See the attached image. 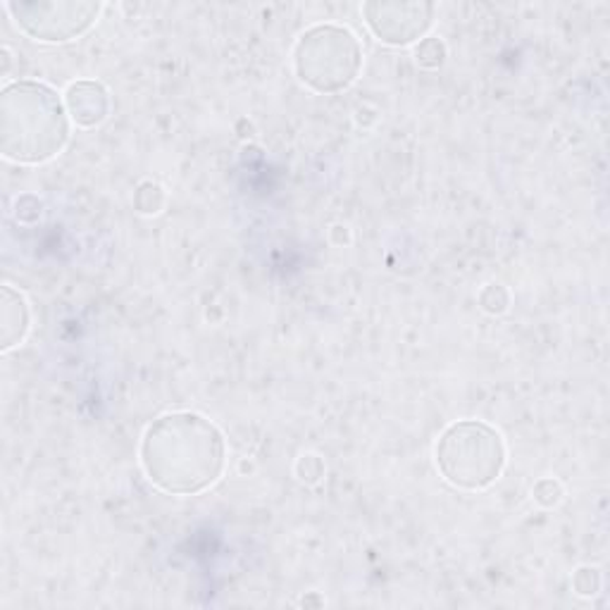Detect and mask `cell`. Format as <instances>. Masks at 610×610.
Returning <instances> with one entry per match:
<instances>
[{
  "instance_id": "1",
  "label": "cell",
  "mask_w": 610,
  "mask_h": 610,
  "mask_svg": "<svg viewBox=\"0 0 610 610\" xmlns=\"http://www.w3.org/2000/svg\"><path fill=\"white\" fill-rule=\"evenodd\" d=\"M139 456L153 487L172 497H196L225 475L227 442L208 417L167 413L143 434Z\"/></svg>"
},
{
  "instance_id": "2",
  "label": "cell",
  "mask_w": 610,
  "mask_h": 610,
  "mask_svg": "<svg viewBox=\"0 0 610 610\" xmlns=\"http://www.w3.org/2000/svg\"><path fill=\"white\" fill-rule=\"evenodd\" d=\"M69 141L67 108L51 86L12 81L0 94V153L18 165H43Z\"/></svg>"
},
{
  "instance_id": "3",
  "label": "cell",
  "mask_w": 610,
  "mask_h": 610,
  "mask_svg": "<svg viewBox=\"0 0 610 610\" xmlns=\"http://www.w3.org/2000/svg\"><path fill=\"white\" fill-rule=\"evenodd\" d=\"M434 454L442 477L462 491H482L505 470L503 437L479 420H460L446 427Z\"/></svg>"
},
{
  "instance_id": "4",
  "label": "cell",
  "mask_w": 610,
  "mask_h": 610,
  "mask_svg": "<svg viewBox=\"0 0 610 610\" xmlns=\"http://www.w3.org/2000/svg\"><path fill=\"white\" fill-rule=\"evenodd\" d=\"M294 69L301 84L315 94H341L353 86L362 69V46L351 29L317 24L294 48Z\"/></svg>"
},
{
  "instance_id": "5",
  "label": "cell",
  "mask_w": 610,
  "mask_h": 610,
  "mask_svg": "<svg viewBox=\"0 0 610 610\" xmlns=\"http://www.w3.org/2000/svg\"><path fill=\"white\" fill-rule=\"evenodd\" d=\"M6 10L29 39L67 43L89 32L104 6L84 0H39V3H6Z\"/></svg>"
},
{
  "instance_id": "6",
  "label": "cell",
  "mask_w": 610,
  "mask_h": 610,
  "mask_svg": "<svg viewBox=\"0 0 610 610\" xmlns=\"http://www.w3.org/2000/svg\"><path fill=\"white\" fill-rule=\"evenodd\" d=\"M366 24L377 41L386 46L403 48L415 41H423L434 26L437 6L432 3H401V0H372L362 6Z\"/></svg>"
},
{
  "instance_id": "7",
  "label": "cell",
  "mask_w": 610,
  "mask_h": 610,
  "mask_svg": "<svg viewBox=\"0 0 610 610\" xmlns=\"http://www.w3.org/2000/svg\"><path fill=\"white\" fill-rule=\"evenodd\" d=\"M65 108L77 127L91 129L100 122H106L110 115V94L100 81L81 79L69 84L65 94Z\"/></svg>"
},
{
  "instance_id": "8",
  "label": "cell",
  "mask_w": 610,
  "mask_h": 610,
  "mask_svg": "<svg viewBox=\"0 0 610 610\" xmlns=\"http://www.w3.org/2000/svg\"><path fill=\"white\" fill-rule=\"evenodd\" d=\"M29 331V305L22 294L10 286L0 292V351L20 346Z\"/></svg>"
},
{
  "instance_id": "9",
  "label": "cell",
  "mask_w": 610,
  "mask_h": 610,
  "mask_svg": "<svg viewBox=\"0 0 610 610\" xmlns=\"http://www.w3.org/2000/svg\"><path fill=\"white\" fill-rule=\"evenodd\" d=\"M134 203L141 215H157L165 206V192L160 184L153 182H143L137 194H134Z\"/></svg>"
},
{
  "instance_id": "10",
  "label": "cell",
  "mask_w": 610,
  "mask_h": 610,
  "mask_svg": "<svg viewBox=\"0 0 610 610\" xmlns=\"http://www.w3.org/2000/svg\"><path fill=\"white\" fill-rule=\"evenodd\" d=\"M415 57H417V65L425 67V69H437L444 65L446 61V46L442 39H423L420 41V46L415 51Z\"/></svg>"
},
{
  "instance_id": "11",
  "label": "cell",
  "mask_w": 610,
  "mask_h": 610,
  "mask_svg": "<svg viewBox=\"0 0 610 610\" xmlns=\"http://www.w3.org/2000/svg\"><path fill=\"white\" fill-rule=\"evenodd\" d=\"M508 303H511V294L505 292V286L501 284H487L479 294V305L491 315H499L508 311Z\"/></svg>"
},
{
  "instance_id": "12",
  "label": "cell",
  "mask_w": 610,
  "mask_h": 610,
  "mask_svg": "<svg viewBox=\"0 0 610 610\" xmlns=\"http://www.w3.org/2000/svg\"><path fill=\"white\" fill-rule=\"evenodd\" d=\"M532 493H534V501L546 508H554L563 501V487H560V482H556V479H551V477L540 479Z\"/></svg>"
},
{
  "instance_id": "13",
  "label": "cell",
  "mask_w": 610,
  "mask_h": 610,
  "mask_svg": "<svg viewBox=\"0 0 610 610\" xmlns=\"http://www.w3.org/2000/svg\"><path fill=\"white\" fill-rule=\"evenodd\" d=\"M296 475H298L301 482H305V484H317L325 475V465L313 454L301 456L298 462H296Z\"/></svg>"
},
{
  "instance_id": "14",
  "label": "cell",
  "mask_w": 610,
  "mask_h": 610,
  "mask_svg": "<svg viewBox=\"0 0 610 610\" xmlns=\"http://www.w3.org/2000/svg\"><path fill=\"white\" fill-rule=\"evenodd\" d=\"M573 587H575V591L579 593V597H593V593H599V589H601V575H599V570L579 568L575 573Z\"/></svg>"
},
{
  "instance_id": "15",
  "label": "cell",
  "mask_w": 610,
  "mask_h": 610,
  "mask_svg": "<svg viewBox=\"0 0 610 610\" xmlns=\"http://www.w3.org/2000/svg\"><path fill=\"white\" fill-rule=\"evenodd\" d=\"M41 200H36L32 208H24V203L18 198V206H14V215H18L20 222H36L41 217Z\"/></svg>"
}]
</instances>
